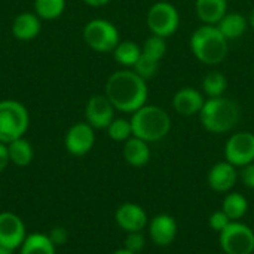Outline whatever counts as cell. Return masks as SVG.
Instances as JSON below:
<instances>
[{
    "instance_id": "cell-3",
    "label": "cell",
    "mask_w": 254,
    "mask_h": 254,
    "mask_svg": "<svg viewBox=\"0 0 254 254\" xmlns=\"http://www.w3.org/2000/svg\"><path fill=\"white\" fill-rule=\"evenodd\" d=\"M241 119V109L237 101L228 97L207 98L199 112L202 127L213 134H226L232 131Z\"/></svg>"
},
{
    "instance_id": "cell-15",
    "label": "cell",
    "mask_w": 254,
    "mask_h": 254,
    "mask_svg": "<svg viewBox=\"0 0 254 254\" xmlns=\"http://www.w3.org/2000/svg\"><path fill=\"white\" fill-rule=\"evenodd\" d=\"M149 235L150 240L159 246L167 247L170 246L177 235V223L176 219L170 214H158L149 223Z\"/></svg>"
},
{
    "instance_id": "cell-12",
    "label": "cell",
    "mask_w": 254,
    "mask_h": 254,
    "mask_svg": "<svg viewBox=\"0 0 254 254\" xmlns=\"http://www.w3.org/2000/svg\"><path fill=\"white\" fill-rule=\"evenodd\" d=\"M115 110L116 109L106 97V94H95L86 103L85 118L94 129H107V127L115 119Z\"/></svg>"
},
{
    "instance_id": "cell-27",
    "label": "cell",
    "mask_w": 254,
    "mask_h": 254,
    "mask_svg": "<svg viewBox=\"0 0 254 254\" xmlns=\"http://www.w3.org/2000/svg\"><path fill=\"white\" fill-rule=\"evenodd\" d=\"M107 134L113 141L118 143H125L128 138L132 137V127H131V121L124 119V118H115L112 121V124L107 127Z\"/></svg>"
},
{
    "instance_id": "cell-32",
    "label": "cell",
    "mask_w": 254,
    "mask_h": 254,
    "mask_svg": "<svg viewBox=\"0 0 254 254\" xmlns=\"http://www.w3.org/2000/svg\"><path fill=\"white\" fill-rule=\"evenodd\" d=\"M48 237L55 247H63L68 241V231L63 226H55L49 231Z\"/></svg>"
},
{
    "instance_id": "cell-24",
    "label": "cell",
    "mask_w": 254,
    "mask_h": 254,
    "mask_svg": "<svg viewBox=\"0 0 254 254\" xmlns=\"http://www.w3.org/2000/svg\"><path fill=\"white\" fill-rule=\"evenodd\" d=\"M228 89V77L220 71H210L202 79V94L207 98L223 97Z\"/></svg>"
},
{
    "instance_id": "cell-6",
    "label": "cell",
    "mask_w": 254,
    "mask_h": 254,
    "mask_svg": "<svg viewBox=\"0 0 254 254\" xmlns=\"http://www.w3.org/2000/svg\"><path fill=\"white\" fill-rule=\"evenodd\" d=\"M85 43L95 52H113L121 42L119 30L107 19L95 18L85 24L82 31Z\"/></svg>"
},
{
    "instance_id": "cell-14",
    "label": "cell",
    "mask_w": 254,
    "mask_h": 254,
    "mask_svg": "<svg viewBox=\"0 0 254 254\" xmlns=\"http://www.w3.org/2000/svg\"><path fill=\"white\" fill-rule=\"evenodd\" d=\"M205 95L190 86L179 89L173 97V107L182 116H193L199 115L201 109L205 103Z\"/></svg>"
},
{
    "instance_id": "cell-34",
    "label": "cell",
    "mask_w": 254,
    "mask_h": 254,
    "mask_svg": "<svg viewBox=\"0 0 254 254\" xmlns=\"http://www.w3.org/2000/svg\"><path fill=\"white\" fill-rule=\"evenodd\" d=\"M9 164H10V159H9L7 144H4V143H0V173H3Z\"/></svg>"
},
{
    "instance_id": "cell-23",
    "label": "cell",
    "mask_w": 254,
    "mask_h": 254,
    "mask_svg": "<svg viewBox=\"0 0 254 254\" xmlns=\"http://www.w3.org/2000/svg\"><path fill=\"white\" fill-rule=\"evenodd\" d=\"M141 55V46L132 40L119 42V45L113 51V57L118 64L124 67H134Z\"/></svg>"
},
{
    "instance_id": "cell-19",
    "label": "cell",
    "mask_w": 254,
    "mask_h": 254,
    "mask_svg": "<svg viewBox=\"0 0 254 254\" xmlns=\"http://www.w3.org/2000/svg\"><path fill=\"white\" fill-rule=\"evenodd\" d=\"M124 158L131 167H144L150 161L149 143L132 135L124 143Z\"/></svg>"
},
{
    "instance_id": "cell-17",
    "label": "cell",
    "mask_w": 254,
    "mask_h": 254,
    "mask_svg": "<svg viewBox=\"0 0 254 254\" xmlns=\"http://www.w3.org/2000/svg\"><path fill=\"white\" fill-rule=\"evenodd\" d=\"M42 28L40 18L33 12H21L12 22V34L15 39L28 42L39 36Z\"/></svg>"
},
{
    "instance_id": "cell-26",
    "label": "cell",
    "mask_w": 254,
    "mask_h": 254,
    "mask_svg": "<svg viewBox=\"0 0 254 254\" xmlns=\"http://www.w3.org/2000/svg\"><path fill=\"white\" fill-rule=\"evenodd\" d=\"M65 0H34V13L40 19L52 21L63 15Z\"/></svg>"
},
{
    "instance_id": "cell-1",
    "label": "cell",
    "mask_w": 254,
    "mask_h": 254,
    "mask_svg": "<svg viewBox=\"0 0 254 254\" xmlns=\"http://www.w3.org/2000/svg\"><path fill=\"white\" fill-rule=\"evenodd\" d=\"M104 94L118 112L134 113L147 104L149 88L146 80L134 70L124 68L109 76Z\"/></svg>"
},
{
    "instance_id": "cell-29",
    "label": "cell",
    "mask_w": 254,
    "mask_h": 254,
    "mask_svg": "<svg viewBox=\"0 0 254 254\" xmlns=\"http://www.w3.org/2000/svg\"><path fill=\"white\" fill-rule=\"evenodd\" d=\"M159 63H161V61H156V60H153V58H150V57L141 54L140 58H138V61H137L135 65L132 67V70H134L138 76H141L144 80H147V79H152V77L156 74V71H158V68H159Z\"/></svg>"
},
{
    "instance_id": "cell-8",
    "label": "cell",
    "mask_w": 254,
    "mask_h": 254,
    "mask_svg": "<svg viewBox=\"0 0 254 254\" xmlns=\"http://www.w3.org/2000/svg\"><path fill=\"white\" fill-rule=\"evenodd\" d=\"M220 246L226 254H252L254 252V232L244 223L231 222L220 234Z\"/></svg>"
},
{
    "instance_id": "cell-2",
    "label": "cell",
    "mask_w": 254,
    "mask_h": 254,
    "mask_svg": "<svg viewBox=\"0 0 254 254\" xmlns=\"http://www.w3.org/2000/svg\"><path fill=\"white\" fill-rule=\"evenodd\" d=\"M189 46L199 63L205 65H217L228 55L229 40L222 34L217 25L204 24L192 33Z\"/></svg>"
},
{
    "instance_id": "cell-37",
    "label": "cell",
    "mask_w": 254,
    "mask_h": 254,
    "mask_svg": "<svg viewBox=\"0 0 254 254\" xmlns=\"http://www.w3.org/2000/svg\"><path fill=\"white\" fill-rule=\"evenodd\" d=\"M0 254H12V252H10V250H7L6 247H3V246L0 244Z\"/></svg>"
},
{
    "instance_id": "cell-22",
    "label": "cell",
    "mask_w": 254,
    "mask_h": 254,
    "mask_svg": "<svg viewBox=\"0 0 254 254\" xmlns=\"http://www.w3.org/2000/svg\"><path fill=\"white\" fill-rule=\"evenodd\" d=\"M7 152H9L10 162L16 167H27L31 164V161L34 158L33 146L24 137L7 143Z\"/></svg>"
},
{
    "instance_id": "cell-4",
    "label": "cell",
    "mask_w": 254,
    "mask_h": 254,
    "mask_svg": "<svg viewBox=\"0 0 254 254\" xmlns=\"http://www.w3.org/2000/svg\"><path fill=\"white\" fill-rule=\"evenodd\" d=\"M132 135L147 143L165 138L171 131V118L167 110L159 106L144 104L131 116Z\"/></svg>"
},
{
    "instance_id": "cell-38",
    "label": "cell",
    "mask_w": 254,
    "mask_h": 254,
    "mask_svg": "<svg viewBox=\"0 0 254 254\" xmlns=\"http://www.w3.org/2000/svg\"><path fill=\"white\" fill-rule=\"evenodd\" d=\"M113 254H134V253H131V252H128L127 249H121V250H116L115 253Z\"/></svg>"
},
{
    "instance_id": "cell-31",
    "label": "cell",
    "mask_w": 254,
    "mask_h": 254,
    "mask_svg": "<svg viewBox=\"0 0 254 254\" xmlns=\"http://www.w3.org/2000/svg\"><path fill=\"white\" fill-rule=\"evenodd\" d=\"M231 222H232V220L228 217V214H226L223 210L214 211V213L210 216V228H211L213 231L219 232V234H220L223 229H226L228 225H229Z\"/></svg>"
},
{
    "instance_id": "cell-30",
    "label": "cell",
    "mask_w": 254,
    "mask_h": 254,
    "mask_svg": "<svg viewBox=\"0 0 254 254\" xmlns=\"http://www.w3.org/2000/svg\"><path fill=\"white\" fill-rule=\"evenodd\" d=\"M144 246H146V238L141 232H128L124 249H127L131 253L138 254L140 252H143Z\"/></svg>"
},
{
    "instance_id": "cell-28",
    "label": "cell",
    "mask_w": 254,
    "mask_h": 254,
    "mask_svg": "<svg viewBox=\"0 0 254 254\" xmlns=\"http://www.w3.org/2000/svg\"><path fill=\"white\" fill-rule=\"evenodd\" d=\"M141 54L156 60V61H161L165 54H167V42L164 37H159V36H150L144 40L143 46H141Z\"/></svg>"
},
{
    "instance_id": "cell-5",
    "label": "cell",
    "mask_w": 254,
    "mask_h": 254,
    "mask_svg": "<svg viewBox=\"0 0 254 254\" xmlns=\"http://www.w3.org/2000/svg\"><path fill=\"white\" fill-rule=\"evenodd\" d=\"M30 125L27 107L16 100L0 101V143H10L24 137Z\"/></svg>"
},
{
    "instance_id": "cell-10",
    "label": "cell",
    "mask_w": 254,
    "mask_h": 254,
    "mask_svg": "<svg viewBox=\"0 0 254 254\" xmlns=\"http://www.w3.org/2000/svg\"><path fill=\"white\" fill-rule=\"evenodd\" d=\"M95 144V131L88 122H77L68 128L64 137L65 150L73 156H85Z\"/></svg>"
},
{
    "instance_id": "cell-25",
    "label": "cell",
    "mask_w": 254,
    "mask_h": 254,
    "mask_svg": "<svg viewBox=\"0 0 254 254\" xmlns=\"http://www.w3.org/2000/svg\"><path fill=\"white\" fill-rule=\"evenodd\" d=\"M222 210L228 214V217L234 222V220H240L246 216L247 210H249V201L238 192H231L226 195V198L223 199V205Z\"/></svg>"
},
{
    "instance_id": "cell-7",
    "label": "cell",
    "mask_w": 254,
    "mask_h": 254,
    "mask_svg": "<svg viewBox=\"0 0 254 254\" xmlns=\"http://www.w3.org/2000/svg\"><path fill=\"white\" fill-rule=\"evenodd\" d=\"M146 21L153 36L167 39L179 30L180 13L174 4L168 1H156L147 10Z\"/></svg>"
},
{
    "instance_id": "cell-35",
    "label": "cell",
    "mask_w": 254,
    "mask_h": 254,
    "mask_svg": "<svg viewBox=\"0 0 254 254\" xmlns=\"http://www.w3.org/2000/svg\"><path fill=\"white\" fill-rule=\"evenodd\" d=\"M86 4L92 6V7H101L107 3H110V0H83Z\"/></svg>"
},
{
    "instance_id": "cell-9",
    "label": "cell",
    "mask_w": 254,
    "mask_h": 254,
    "mask_svg": "<svg viewBox=\"0 0 254 254\" xmlns=\"http://www.w3.org/2000/svg\"><path fill=\"white\" fill-rule=\"evenodd\" d=\"M225 158L234 167H246L254 162V134L249 131L235 132L225 146Z\"/></svg>"
},
{
    "instance_id": "cell-11",
    "label": "cell",
    "mask_w": 254,
    "mask_h": 254,
    "mask_svg": "<svg viewBox=\"0 0 254 254\" xmlns=\"http://www.w3.org/2000/svg\"><path fill=\"white\" fill-rule=\"evenodd\" d=\"M27 238V231L22 219L10 211L0 213V244L13 252L19 249Z\"/></svg>"
},
{
    "instance_id": "cell-20",
    "label": "cell",
    "mask_w": 254,
    "mask_h": 254,
    "mask_svg": "<svg viewBox=\"0 0 254 254\" xmlns=\"http://www.w3.org/2000/svg\"><path fill=\"white\" fill-rule=\"evenodd\" d=\"M247 27H249V19L243 13L235 12V10L232 12L228 10L226 15L217 24V28L229 42L240 39L247 31Z\"/></svg>"
},
{
    "instance_id": "cell-18",
    "label": "cell",
    "mask_w": 254,
    "mask_h": 254,
    "mask_svg": "<svg viewBox=\"0 0 254 254\" xmlns=\"http://www.w3.org/2000/svg\"><path fill=\"white\" fill-rule=\"evenodd\" d=\"M195 12L204 24L217 25L228 12V0H195Z\"/></svg>"
},
{
    "instance_id": "cell-33",
    "label": "cell",
    "mask_w": 254,
    "mask_h": 254,
    "mask_svg": "<svg viewBox=\"0 0 254 254\" xmlns=\"http://www.w3.org/2000/svg\"><path fill=\"white\" fill-rule=\"evenodd\" d=\"M241 180L243 183L250 188V189H254V162L243 167V171H241Z\"/></svg>"
},
{
    "instance_id": "cell-36",
    "label": "cell",
    "mask_w": 254,
    "mask_h": 254,
    "mask_svg": "<svg viewBox=\"0 0 254 254\" xmlns=\"http://www.w3.org/2000/svg\"><path fill=\"white\" fill-rule=\"evenodd\" d=\"M247 19H249V25H250V27L254 30V7L252 9V12H250V15H249V18H247Z\"/></svg>"
},
{
    "instance_id": "cell-16",
    "label": "cell",
    "mask_w": 254,
    "mask_h": 254,
    "mask_svg": "<svg viewBox=\"0 0 254 254\" xmlns=\"http://www.w3.org/2000/svg\"><path fill=\"white\" fill-rule=\"evenodd\" d=\"M238 179V173L228 161L217 162L208 173V185L216 192H229Z\"/></svg>"
},
{
    "instance_id": "cell-13",
    "label": "cell",
    "mask_w": 254,
    "mask_h": 254,
    "mask_svg": "<svg viewBox=\"0 0 254 254\" xmlns=\"http://www.w3.org/2000/svg\"><path fill=\"white\" fill-rule=\"evenodd\" d=\"M118 226L125 232H141L147 226V214L144 208L134 202L122 204L115 214Z\"/></svg>"
},
{
    "instance_id": "cell-21",
    "label": "cell",
    "mask_w": 254,
    "mask_h": 254,
    "mask_svg": "<svg viewBox=\"0 0 254 254\" xmlns=\"http://www.w3.org/2000/svg\"><path fill=\"white\" fill-rule=\"evenodd\" d=\"M19 254H57V247L46 234L34 232L27 235L19 247Z\"/></svg>"
}]
</instances>
